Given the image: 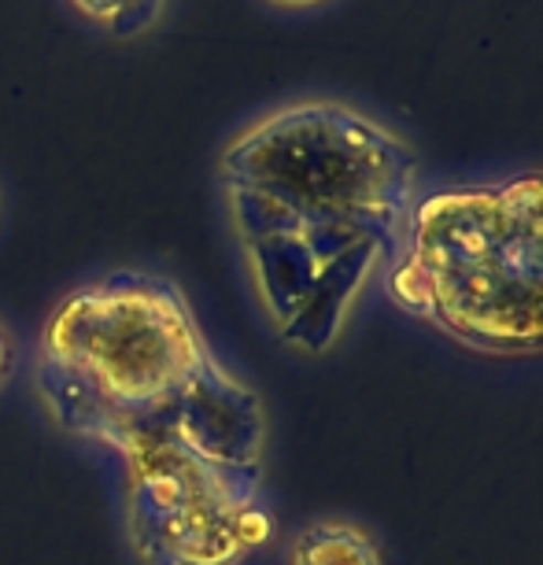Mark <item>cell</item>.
<instances>
[{
	"label": "cell",
	"instance_id": "6da1fadb",
	"mask_svg": "<svg viewBox=\"0 0 543 565\" xmlns=\"http://www.w3.org/2000/svg\"><path fill=\"white\" fill-rule=\"evenodd\" d=\"M215 181L266 326L296 355H326L400 252L422 159L355 104L304 97L244 122Z\"/></svg>",
	"mask_w": 543,
	"mask_h": 565
},
{
	"label": "cell",
	"instance_id": "7a4b0ae2",
	"mask_svg": "<svg viewBox=\"0 0 543 565\" xmlns=\"http://www.w3.org/2000/svg\"><path fill=\"white\" fill-rule=\"evenodd\" d=\"M34 396L63 436L115 462L174 447L263 469L259 392L211 348L167 274L108 270L63 296L34 344Z\"/></svg>",
	"mask_w": 543,
	"mask_h": 565
},
{
	"label": "cell",
	"instance_id": "3957f363",
	"mask_svg": "<svg viewBox=\"0 0 543 565\" xmlns=\"http://www.w3.org/2000/svg\"><path fill=\"white\" fill-rule=\"evenodd\" d=\"M377 285L473 355H543V167L422 185Z\"/></svg>",
	"mask_w": 543,
	"mask_h": 565
},
{
	"label": "cell",
	"instance_id": "277c9868",
	"mask_svg": "<svg viewBox=\"0 0 543 565\" xmlns=\"http://www.w3.org/2000/svg\"><path fill=\"white\" fill-rule=\"evenodd\" d=\"M123 536L141 565H244L278 532L263 469L174 447L119 462Z\"/></svg>",
	"mask_w": 543,
	"mask_h": 565
},
{
	"label": "cell",
	"instance_id": "5b68a950",
	"mask_svg": "<svg viewBox=\"0 0 543 565\" xmlns=\"http://www.w3.org/2000/svg\"><path fill=\"white\" fill-rule=\"evenodd\" d=\"M285 565H385L377 536L351 518H318L285 547Z\"/></svg>",
	"mask_w": 543,
	"mask_h": 565
},
{
	"label": "cell",
	"instance_id": "8992f818",
	"mask_svg": "<svg viewBox=\"0 0 543 565\" xmlns=\"http://www.w3.org/2000/svg\"><path fill=\"white\" fill-rule=\"evenodd\" d=\"M170 0H67L89 30L111 41H137L163 23Z\"/></svg>",
	"mask_w": 543,
	"mask_h": 565
},
{
	"label": "cell",
	"instance_id": "52a82bcc",
	"mask_svg": "<svg viewBox=\"0 0 543 565\" xmlns=\"http://www.w3.org/2000/svg\"><path fill=\"white\" fill-rule=\"evenodd\" d=\"M15 370H19V340L12 333V326L0 318V392L12 385Z\"/></svg>",
	"mask_w": 543,
	"mask_h": 565
},
{
	"label": "cell",
	"instance_id": "ba28073f",
	"mask_svg": "<svg viewBox=\"0 0 543 565\" xmlns=\"http://www.w3.org/2000/svg\"><path fill=\"white\" fill-rule=\"evenodd\" d=\"M266 8H274V12H311V8H322L329 0H263Z\"/></svg>",
	"mask_w": 543,
	"mask_h": 565
}]
</instances>
